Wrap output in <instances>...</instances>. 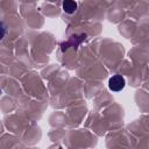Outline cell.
<instances>
[{
	"label": "cell",
	"mask_w": 149,
	"mask_h": 149,
	"mask_svg": "<svg viewBox=\"0 0 149 149\" xmlns=\"http://www.w3.org/2000/svg\"><path fill=\"white\" fill-rule=\"evenodd\" d=\"M126 85V80L121 74H114L108 79V87L114 92L121 91Z\"/></svg>",
	"instance_id": "obj_1"
},
{
	"label": "cell",
	"mask_w": 149,
	"mask_h": 149,
	"mask_svg": "<svg viewBox=\"0 0 149 149\" xmlns=\"http://www.w3.org/2000/svg\"><path fill=\"white\" fill-rule=\"evenodd\" d=\"M85 37H86V35H85V34H81L79 38H78V36H71V38H70L68 42H65V43H63V44H62V50L64 51V50H66L68 48L72 47L73 44H74V45H78L83 40H85Z\"/></svg>",
	"instance_id": "obj_2"
},
{
	"label": "cell",
	"mask_w": 149,
	"mask_h": 149,
	"mask_svg": "<svg viewBox=\"0 0 149 149\" xmlns=\"http://www.w3.org/2000/svg\"><path fill=\"white\" fill-rule=\"evenodd\" d=\"M62 7H63V10H64L65 13H68V14H73V13L77 10L78 5H77V2H76V1L66 0V1H64V2H63Z\"/></svg>",
	"instance_id": "obj_3"
}]
</instances>
